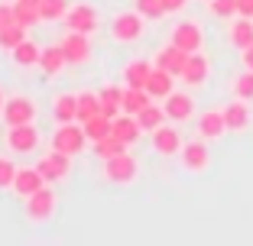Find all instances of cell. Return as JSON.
<instances>
[{
	"label": "cell",
	"mask_w": 253,
	"mask_h": 246,
	"mask_svg": "<svg viewBox=\"0 0 253 246\" xmlns=\"http://www.w3.org/2000/svg\"><path fill=\"white\" fill-rule=\"evenodd\" d=\"M208 75H211V62H208V55L205 52H188V62H185V68H182V81L188 84V88H201V84L208 81Z\"/></svg>",
	"instance_id": "5bb4252c"
},
{
	"label": "cell",
	"mask_w": 253,
	"mask_h": 246,
	"mask_svg": "<svg viewBox=\"0 0 253 246\" xmlns=\"http://www.w3.org/2000/svg\"><path fill=\"white\" fill-rule=\"evenodd\" d=\"M20 3H33V7H39V3H42V0H20Z\"/></svg>",
	"instance_id": "7bdbcfd3"
},
{
	"label": "cell",
	"mask_w": 253,
	"mask_h": 246,
	"mask_svg": "<svg viewBox=\"0 0 253 246\" xmlns=\"http://www.w3.org/2000/svg\"><path fill=\"white\" fill-rule=\"evenodd\" d=\"M133 7L140 10L146 20H156V16H163L166 13V7H163V0H133Z\"/></svg>",
	"instance_id": "d590c367"
},
{
	"label": "cell",
	"mask_w": 253,
	"mask_h": 246,
	"mask_svg": "<svg viewBox=\"0 0 253 246\" xmlns=\"http://www.w3.org/2000/svg\"><path fill=\"white\" fill-rule=\"evenodd\" d=\"M42 185H49V181L42 178V172L33 165V169H16V178H13V191L23 194V198H30L33 191H39Z\"/></svg>",
	"instance_id": "ffe728a7"
},
{
	"label": "cell",
	"mask_w": 253,
	"mask_h": 246,
	"mask_svg": "<svg viewBox=\"0 0 253 246\" xmlns=\"http://www.w3.org/2000/svg\"><path fill=\"white\" fill-rule=\"evenodd\" d=\"M195 130H198L201 140H221L227 133V123H224V110H201L195 120Z\"/></svg>",
	"instance_id": "2e32d148"
},
{
	"label": "cell",
	"mask_w": 253,
	"mask_h": 246,
	"mask_svg": "<svg viewBox=\"0 0 253 246\" xmlns=\"http://www.w3.org/2000/svg\"><path fill=\"white\" fill-rule=\"evenodd\" d=\"M23 39H26V26L13 23V26H7V30H0V49H3V52H13Z\"/></svg>",
	"instance_id": "d6a6232c"
},
{
	"label": "cell",
	"mask_w": 253,
	"mask_h": 246,
	"mask_svg": "<svg viewBox=\"0 0 253 246\" xmlns=\"http://www.w3.org/2000/svg\"><path fill=\"white\" fill-rule=\"evenodd\" d=\"M97 97H101V110L111 120L124 110V88H117V84H104V88L97 91Z\"/></svg>",
	"instance_id": "d4e9b609"
},
{
	"label": "cell",
	"mask_w": 253,
	"mask_h": 246,
	"mask_svg": "<svg viewBox=\"0 0 253 246\" xmlns=\"http://www.w3.org/2000/svg\"><path fill=\"white\" fill-rule=\"evenodd\" d=\"M136 175H140V159L133 156V152H117V156L104 159V178L114 181V185H130V181H136Z\"/></svg>",
	"instance_id": "7a4b0ae2"
},
{
	"label": "cell",
	"mask_w": 253,
	"mask_h": 246,
	"mask_svg": "<svg viewBox=\"0 0 253 246\" xmlns=\"http://www.w3.org/2000/svg\"><path fill=\"white\" fill-rule=\"evenodd\" d=\"M3 101H7V97H3V91H0V110H3Z\"/></svg>",
	"instance_id": "ee69618b"
},
{
	"label": "cell",
	"mask_w": 253,
	"mask_h": 246,
	"mask_svg": "<svg viewBox=\"0 0 253 246\" xmlns=\"http://www.w3.org/2000/svg\"><path fill=\"white\" fill-rule=\"evenodd\" d=\"M136 120H140V127L146 130V133H153V130L163 127L169 117H166V107H159V104H153V101H149V104L143 107L140 113H136Z\"/></svg>",
	"instance_id": "4316f807"
},
{
	"label": "cell",
	"mask_w": 253,
	"mask_h": 246,
	"mask_svg": "<svg viewBox=\"0 0 253 246\" xmlns=\"http://www.w3.org/2000/svg\"><path fill=\"white\" fill-rule=\"evenodd\" d=\"M39 142H42V136H39V130L33 127V123L10 127V133H7V146H10L13 152H36Z\"/></svg>",
	"instance_id": "7c38bea8"
},
{
	"label": "cell",
	"mask_w": 253,
	"mask_h": 246,
	"mask_svg": "<svg viewBox=\"0 0 253 246\" xmlns=\"http://www.w3.org/2000/svg\"><path fill=\"white\" fill-rule=\"evenodd\" d=\"M68 65V59H65V52H62V45L55 42V45H49V49H42V59H39V68L45 71V78H55V75H62V68Z\"/></svg>",
	"instance_id": "603a6c76"
},
{
	"label": "cell",
	"mask_w": 253,
	"mask_h": 246,
	"mask_svg": "<svg viewBox=\"0 0 253 246\" xmlns=\"http://www.w3.org/2000/svg\"><path fill=\"white\" fill-rule=\"evenodd\" d=\"M68 0H42L39 3V10H42V23H52V20H65L68 13Z\"/></svg>",
	"instance_id": "836d02e7"
},
{
	"label": "cell",
	"mask_w": 253,
	"mask_h": 246,
	"mask_svg": "<svg viewBox=\"0 0 253 246\" xmlns=\"http://www.w3.org/2000/svg\"><path fill=\"white\" fill-rule=\"evenodd\" d=\"M124 149H126V142H124V140H117L114 133L94 142V156L101 159V162H104V159H111V156H117V152H124Z\"/></svg>",
	"instance_id": "1f68e13d"
},
{
	"label": "cell",
	"mask_w": 253,
	"mask_h": 246,
	"mask_svg": "<svg viewBox=\"0 0 253 246\" xmlns=\"http://www.w3.org/2000/svg\"><path fill=\"white\" fill-rule=\"evenodd\" d=\"M185 62H188V52L185 49H179V45H163L156 52V59H153V65H159V68H166V71H172V75L179 78L182 75V68H185Z\"/></svg>",
	"instance_id": "ac0fdd59"
},
{
	"label": "cell",
	"mask_w": 253,
	"mask_h": 246,
	"mask_svg": "<svg viewBox=\"0 0 253 246\" xmlns=\"http://www.w3.org/2000/svg\"><path fill=\"white\" fill-rule=\"evenodd\" d=\"M7 127H20V123H36V101L26 94H13L3 101V110H0Z\"/></svg>",
	"instance_id": "3957f363"
},
{
	"label": "cell",
	"mask_w": 253,
	"mask_h": 246,
	"mask_svg": "<svg viewBox=\"0 0 253 246\" xmlns=\"http://www.w3.org/2000/svg\"><path fill=\"white\" fill-rule=\"evenodd\" d=\"M13 62L16 65H23V68H30V65H39V59H42V45L39 42H33V39H23L20 45H16L13 52Z\"/></svg>",
	"instance_id": "484cf974"
},
{
	"label": "cell",
	"mask_w": 253,
	"mask_h": 246,
	"mask_svg": "<svg viewBox=\"0 0 253 246\" xmlns=\"http://www.w3.org/2000/svg\"><path fill=\"white\" fill-rule=\"evenodd\" d=\"M208 7H211V13L221 16V20H231V16H237V0H211Z\"/></svg>",
	"instance_id": "8d00e7d4"
},
{
	"label": "cell",
	"mask_w": 253,
	"mask_h": 246,
	"mask_svg": "<svg viewBox=\"0 0 253 246\" xmlns=\"http://www.w3.org/2000/svg\"><path fill=\"white\" fill-rule=\"evenodd\" d=\"M163 107H166V117H169L172 123H185V120L195 117V97L185 94V91H172L163 101Z\"/></svg>",
	"instance_id": "4fadbf2b"
},
{
	"label": "cell",
	"mask_w": 253,
	"mask_h": 246,
	"mask_svg": "<svg viewBox=\"0 0 253 246\" xmlns=\"http://www.w3.org/2000/svg\"><path fill=\"white\" fill-rule=\"evenodd\" d=\"M237 16H250L253 20V0H237Z\"/></svg>",
	"instance_id": "60d3db41"
},
{
	"label": "cell",
	"mask_w": 253,
	"mask_h": 246,
	"mask_svg": "<svg viewBox=\"0 0 253 246\" xmlns=\"http://www.w3.org/2000/svg\"><path fill=\"white\" fill-rule=\"evenodd\" d=\"M78 120H72V123H59L52 133V149L65 152V156H78V152L84 149V127H75Z\"/></svg>",
	"instance_id": "277c9868"
},
{
	"label": "cell",
	"mask_w": 253,
	"mask_h": 246,
	"mask_svg": "<svg viewBox=\"0 0 253 246\" xmlns=\"http://www.w3.org/2000/svg\"><path fill=\"white\" fill-rule=\"evenodd\" d=\"M13 10H16V23H20V26H26V30H30V26H39V23H42V10H39V7H33V3H20V0H16V3H13Z\"/></svg>",
	"instance_id": "4dcf8cb0"
},
{
	"label": "cell",
	"mask_w": 253,
	"mask_h": 246,
	"mask_svg": "<svg viewBox=\"0 0 253 246\" xmlns=\"http://www.w3.org/2000/svg\"><path fill=\"white\" fill-rule=\"evenodd\" d=\"M240 62H244V68H250V71H253V42L247 45V49H240Z\"/></svg>",
	"instance_id": "b9f144b4"
},
{
	"label": "cell",
	"mask_w": 253,
	"mask_h": 246,
	"mask_svg": "<svg viewBox=\"0 0 253 246\" xmlns=\"http://www.w3.org/2000/svg\"><path fill=\"white\" fill-rule=\"evenodd\" d=\"M111 133L117 136V140H124L126 146H130V142H136V140H140L143 133H146V130L140 127V120H136L133 113H124V117L117 113V117L111 120Z\"/></svg>",
	"instance_id": "d6986e66"
},
{
	"label": "cell",
	"mask_w": 253,
	"mask_h": 246,
	"mask_svg": "<svg viewBox=\"0 0 253 246\" xmlns=\"http://www.w3.org/2000/svg\"><path fill=\"white\" fill-rule=\"evenodd\" d=\"M82 127H84V136H88L91 142H97V140H104V136H111V117H107V113H97V117L84 120Z\"/></svg>",
	"instance_id": "f1b7e54d"
},
{
	"label": "cell",
	"mask_w": 253,
	"mask_h": 246,
	"mask_svg": "<svg viewBox=\"0 0 253 246\" xmlns=\"http://www.w3.org/2000/svg\"><path fill=\"white\" fill-rule=\"evenodd\" d=\"M250 120H253V110H250V101H244V97H234L231 104L224 107V123H227L231 133H244L250 127Z\"/></svg>",
	"instance_id": "9a60e30c"
},
{
	"label": "cell",
	"mask_w": 253,
	"mask_h": 246,
	"mask_svg": "<svg viewBox=\"0 0 253 246\" xmlns=\"http://www.w3.org/2000/svg\"><path fill=\"white\" fill-rule=\"evenodd\" d=\"M185 3H188V0H163L166 13H179V10H185Z\"/></svg>",
	"instance_id": "ab89813d"
},
{
	"label": "cell",
	"mask_w": 253,
	"mask_h": 246,
	"mask_svg": "<svg viewBox=\"0 0 253 246\" xmlns=\"http://www.w3.org/2000/svg\"><path fill=\"white\" fill-rule=\"evenodd\" d=\"M13 178H16V165L7 156H0V191L13 188Z\"/></svg>",
	"instance_id": "74e56055"
},
{
	"label": "cell",
	"mask_w": 253,
	"mask_h": 246,
	"mask_svg": "<svg viewBox=\"0 0 253 246\" xmlns=\"http://www.w3.org/2000/svg\"><path fill=\"white\" fill-rule=\"evenodd\" d=\"M143 33H146V16L136 7L124 10V13H117L111 20V36L117 42H136V39H143Z\"/></svg>",
	"instance_id": "6da1fadb"
},
{
	"label": "cell",
	"mask_w": 253,
	"mask_h": 246,
	"mask_svg": "<svg viewBox=\"0 0 253 246\" xmlns=\"http://www.w3.org/2000/svg\"><path fill=\"white\" fill-rule=\"evenodd\" d=\"M55 204H59L55 191L49 185H42L39 191H33L30 198H26V217H30L33 224H42V220H49V217L55 214Z\"/></svg>",
	"instance_id": "5b68a950"
},
{
	"label": "cell",
	"mask_w": 253,
	"mask_h": 246,
	"mask_svg": "<svg viewBox=\"0 0 253 246\" xmlns=\"http://www.w3.org/2000/svg\"><path fill=\"white\" fill-rule=\"evenodd\" d=\"M146 91L153 101H166V97L175 91V75L172 71H166V68L153 65V71H149V81H146Z\"/></svg>",
	"instance_id": "e0dca14e"
},
{
	"label": "cell",
	"mask_w": 253,
	"mask_h": 246,
	"mask_svg": "<svg viewBox=\"0 0 253 246\" xmlns=\"http://www.w3.org/2000/svg\"><path fill=\"white\" fill-rule=\"evenodd\" d=\"M10 3H16V0H10Z\"/></svg>",
	"instance_id": "f6af8a7d"
},
{
	"label": "cell",
	"mask_w": 253,
	"mask_h": 246,
	"mask_svg": "<svg viewBox=\"0 0 253 246\" xmlns=\"http://www.w3.org/2000/svg\"><path fill=\"white\" fill-rule=\"evenodd\" d=\"M97 113H104L101 110V97L91 94V91H82V94H78V123L97 117Z\"/></svg>",
	"instance_id": "f546056e"
},
{
	"label": "cell",
	"mask_w": 253,
	"mask_h": 246,
	"mask_svg": "<svg viewBox=\"0 0 253 246\" xmlns=\"http://www.w3.org/2000/svg\"><path fill=\"white\" fill-rule=\"evenodd\" d=\"M16 23V10L10 0H0V30H7V26H13Z\"/></svg>",
	"instance_id": "f35d334b"
},
{
	"label": "cell",
	"mask_w": 253,
	"mask_h": 246,
	"mask_svg": "<svg viewBox=\"0 0 253 246\" xmlns=\"http://www.w3.org/2000/svg\"><path fill=\"white\" fill-rule=\"evenodd\" d=\"M172 45H179L185 52H201V45H205V30H201L195 20H182L172 26V36H169Z\"/></svg>",
	"instance_id": "8992f818"
},
{
	"label": "cell",
	"mask_w": 253,
	"mask_h": 246,
	"mask_svg": "<svg viewBox=\"0 0 253 246\" xmlns=\"http://www.w3.org/2000/svg\"><path fill=\"white\" fill-rule=\"evenodd\" d=\"M149 71H153V65H149L146 59L126 62V65H124V84H126V88H146Z\"/></svg>",
	"instance_id": "44dd1931"
},
{
	"label": "cell",
	"mask_w": 253,
	"mask_h": 246,
	"mask_svg": "<svg viewBox=\"0 0 253 246\" xmlns=\"http://www.w3.org/2000/svg\"><path fill=\"white\" fill-rule=\"evenodd\" d=\"M227 39H231L234 49H247L253 42V20L250 16H237V20L227 26Z\"/></svg>",
	"instance_id": "7402d4cb"
},
{
	"label": "cell",
	"mask_w": 253,
	"mask_h": 246,
	"mask_svg": "<svg viewBox=\"0 0 253 246\" xmlns=\"http://www.w3.org/2000/svg\"><path fill=\"white\" fill-rule=\"evenodd\" d=\"M208 140H192V142H185L182 146V152H179V162H182V169L185 172H208L211 169V152H208V146H205Z\"/></svg>",
	"instance_id": "ba28073f"
},
{
	"label": "cell",
	"mask_w": 253,
	"mask_h": 246,
	"mask_svg": "<svg viewBox=\"0 0 253 246\" xmlns=\"http://www.w3.org/2000/svg\"><path fill=\"white\" fill-rule=\"evenodd\" d=\"M36 169L42 172V178L49 181V185H55V181H65L68 175H72V156L52 149V152H45V156L36 162Z\"/></svg>",
	"instance_id": "52a82bcc"
},
{
	"label": "cell",
	"mask_w": 253,
	"mask_h": 246,
	"mask_svg": "<svg viewBox=\"0 0 253 246\" xmlns=\"http://www.w3.org/2000/svg\"><path fill=\"white\" fill-rule=\"evenodd\" d=\"M149 136H153V149H156L163 159L179 156L182 146H185V142H182V133H179V130H175V127H166V123H163V127H156Z\"/></svg>",
	"instance_id": "8fae6325"
},
{
	"label": "cell",
	"mask_w": 253,
	"mask_h": 246,
	"mask_svg": "<svg viewBox=\"0 0 253 246\" xmlns=\"http://www.w3.org/2000/svg\"><path fill=\"white\" fill-rule=\"evenodd\" d=\"M62 52H65L68 65H84V62H91V36L88 33H75L68 30V36L62 39Z\"/></svg>",
	"instance_id": "30bf717a"
},
{
	"label": "cell",
	"mask_w": 253,
	"mask_h": 246,
	"mask_svg": "<svg viewBox=\"0 0 253 246\" xmlns=\"http://www.w3.org/2000/svg\"><path fill=\"white\" fill-rule=\"evenodd\" d=\"M234 97H244V101H253V71L250 68H244V75L234 78Z\"/></svg>",
	"instance_id": "e575fe53"
},
{
	"label": "cell",
	"mask_w": 253,
	"mask_h": 246,
	"mask_svg": "<svg viewBox=\"0 0 253 246\" xmlns=\"http://www.w3.org/2000/svg\"><path fill=\"white\" fill-rule=\"evenodd\" d=\"M52 117L55 123H72L78 120V94H59L52 101Z\"/></svg>",
	"instance_id": "cb8c5ba5"
},
{
	"label": "cell",
	"mask_w": 253,
	"mask_h": 246,
	"mask_svg": "<svg viewBox=\"0 0 253 246\" xmlns=\"http://www.w3.org/2000/svg\"><path fill=\"white\" fill-rule=\"evenodd\" d=\"M149 101H153V97H149L146 88H124V113H133L136 117Z\"/></svg>",
	"instance_id": "83f0119b"
},
{
	"label": "cell",
	"mask_w": 253,
	"mask_h": 246,
	"mask_svg": "<svg viewBox=\"0 0 253 246\" xmlns=\"http://www.w3.org/2000/svg\"><path fill=\"white\" fill-rule=\"evenodd\" d=\"M205 3H211V0H205Z\"/></svg>",
	"instance_id": "bcb514c9"
},
{
	"label": "cell",
	"mask_w": 253,
	"mask_h": 246,
	"mask_svg": "<svg viewBox=\"0 0 253 246\" xmlns=\"http://www.w3.org/2000/svg\"><path fill=\"white\" fill-rule=\"evenodd\" d=\"M65 26L75 33H94L97 26H101V16H97V7H91V3H75V7H68L65 13Z\"/></svg>",
	"instance_id": "9c48e42d"
}]
</instances>
